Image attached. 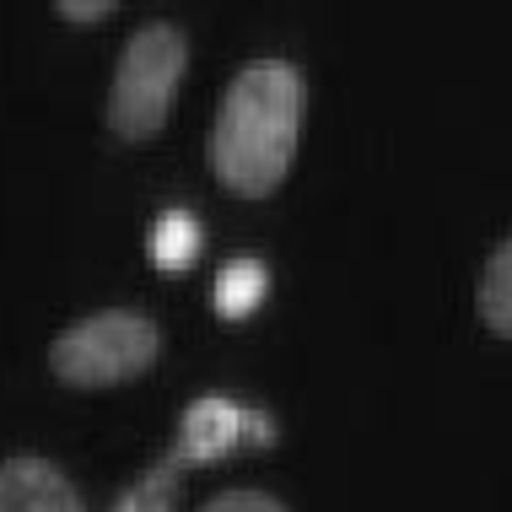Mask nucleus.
I'll list each match as a JSON object with an SVG mask.
<instances>
[{"label":"nucleus","instance_id":"obj_1","mask_svg":"<svg viewBox=\"0 0 512 512\" xmlns=\"http://www.w3.org/2000/svg\"><path fill=\"white\" fill-rule=\"evenodd\" d=\"M302 76L286 60H254L232 76L211 130V168L232 195L265 200L292 173L302 135Z\"/></svg>","mask_w":512,"mask_h":512},{"label":"nucleus","instance_id":"obj_2","mask_svg":"<svg viewBox=\"0 0 512 512\" xmlns=\"http://www.w3.org/2000/svg\"><path fill=\"white\" fill-rule=\"evenodd\" d=\"M189 71V44L184 33L168 22H146L130 33V44L119 54L114 87H108V130L119 141H151L168 124L178 81Z\"/></svg>","mask_w":512,"mask_h":512},{"label":"nucleus","instance_id":"obj_3","mask_svg":"<svg viewBox=\"0 0 512 512\" xmlns=\"http://www.w3.org/2000/svg\"><path fill=\"white\" fill-rule=\"evenodd\" d=\"M162 351V335L146 313L103 308L92 318H76L60 340L49 345V367L65 389H119L151 372Z\"/></svg>","mask_w":512,"mask_h":512},{"label":"nucleus","instance_id":"obj_4","mask_svg":"<svg viewBox=\"0 0 512 512\" xmlns=\"http://www.w3.org/2000/svg\"><path fill=\"white\" fill-rule=\"evenodd\" d=\"M0 512H87L76 486L38 453L0 459Z\"/></svg>","mask_w":512,"mask_h":512},{"label":"nucleus","instance_id":"obj_5","mask_svg":"<svg viewBox=\"0 0 512 512\" xmlns=\"http://www.w3.org/2000/svg\"><path fill=\"white\" fill-rule=\"evenodd\" d=\"M248 432V415L232 405V399H195L178 421V437H173V453L168 459L184 469V464H211L232 448Z\"/></svg>","mask_w":512,"mask_h":512},{"label":"nucleus","instance_id":"obj_6","mask_svg":"<svg viewBox=\"0 0 512 512\" xmlns=\"http://www.w3.org/2000/svg\"><path fill=\"white\" fill-rule=\"evenodd\" d=\"M480 318H486L491 335L512 340V238L486 259V275H480Z\"/></svg>","mask_w":512,"mask_h":512},{"label":"nucleus","instance_id":"obj_7","mask_svg":"<svg viewBox=\"0 0 512 512\" xmlns=\"http://www.w3.org/2000/svg\"><path fill=\"white\" fill-rule=\"evenodd\" d=\"M259 297H265V270H259L254 259H232V265L216 275V313L221 318L254 313Z\"/></svg>","mask_w":512,"mask_h":512},{"label":"nucleus","instance_id":"obj_8","mask_svg":"<svg viewBox=\"0 0 512 512\" xmlns=\"http://www.w3.org/2000/svg\"><path fill=\"white\" fill-rule=\"evenodd\" d=\"M195 254H200V227H195V216L168 211V216L157 221V232H151V259H157L162 270H184Z\"/></svg>","mask_w":512,"mask_h":512},{"label":"nucleus","instance_id":"obj_9","mask_svg":"<svg viewBox=\"0 0 512 512\" xmlns=\"http://www.w3.org/2000/svg\"><path fill=\"white\" fill-rule=\"evenodd\" d=\"M173 486H178V464L168 459V464L151 469V475L130 496H124L114 512H173Z\"/></svg>","mask_w":512,"mask_h":512},{"label":"nucleus","instance_id":"obj_10","mask_svg":"<svg viewBox=\"0 0 512 512\" xmlns=\"http://www.w3.org/2000/svg\"><path fill=\"white\" fill-rule=\"evenodd\" d=\"M205 512H286V507L265 491H221L216 502H205Z\"/></svg>","mask_w":512,"mask_h":512},{"label":"nucleus","instance_id":"obj_11","mask_svg":"<svg viewBox=\"0 0 512 512\" xmlns=\"http://www.w3.org/2000/svg\"><path fill=\"white\" fill-rule=\"evenodd\" d=\"M54 17L60 22H103V17H114V6L108 0H60Z\"/></svg>","mask_w":512,"mask_h":512}]
</instances>
